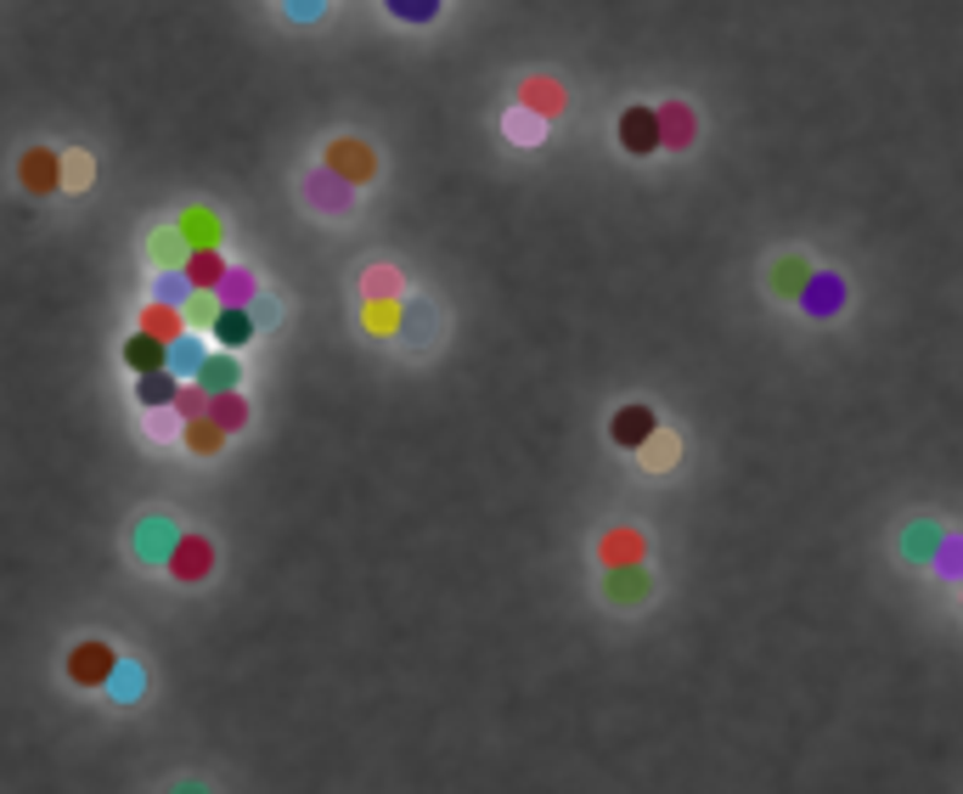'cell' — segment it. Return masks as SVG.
Masks as SVG:
<instances>
[{
	"instance_id": "obj_1",
	"label": "cell",
	"mask_w": 963,
	"mask_h": 794,
	"mask_svg": "<svg viewBox=\"0 0 963 794\" xmlns=\"http://www.w3.org/2000/svg\"><path fill=\"white\" fill-rule=\"evenodd\" d=\"M321 163H327V170H333L339 181H350L355 192L378 181V152L361 142V136H333V142L321 147Z\"/></svg>"
},
{
	"instance_id": "obj_2",
	"label": "cell",
	"mask_w": 963,
	"mask_h": 794,
	"mask_svg": "<svg viewBox=\"0 0 963 794\" xmlns=\"http://www.w3.org/2000/svg\"><path fill=\"white\" fill-rule=\"evenodd\" d=\"M298 192H305V204H310L316 215H333V220H344V215L355 209V186L339 181L333 170H327V163H321V170H310Z\"/></svg>"
},
{
	"instance_id": "obj_3",
	"label": "cell",
	"mask_w": 963,
	"mask_h": 794,
	"mask_svg": "<svg viewBox=\"0 0 963 794\" xmlns=\"http://www.w3.org/2000/svg\"><path fill=\"white\" fill-rule=\"evenodd\" d=\"M170 575L181 581V586H197V581H209L215 575V541L209 536H175V547H170Z\"/></svg>"
},
{
	"instance_id": "obj_4",
	"label": "cell",
	"mask_w": 963,
	"mask_h": 794,
	"mask_svg": "<svg viewBox=\"0 0 963 794\" xmlns=\"http://www.w3.org/2000/svg\"><path fill=\"white\" fill-rule=\"evenodd\" d=\"M845 300H851V288H845V277H840V271H812L806 293H801L794 305H801L812 321H834V316L845 310Z\"/></svg>"
},
{
	"instance_id": "obj_5",
	"label": "cell",
	"mask_w": 963,
	"mask_h": 794,
	"mask_svg": "<svg viewBox=\"0 0 963 794\" xmlns=\"http://www.w3.org/2000/svg\"><path fill=\"white\" fill-rule=\"evenodd\" d=\"M643 558H648V536L637 524H614V529L597 536V564L604 570H631V564H643Z\"/></svg>"
},
{
	"instance_id": "obj_6",
	"label": "cell",
	"mask_w": 963,
	"mask_h": 794,
	"mask_svg": "<svg viewBox=\"0 0 963 794\" xmlns=\"http://www.w3.org/2000/svg\"><path fill=\"white\" fill-rule=\"evenodd\" d=\"M519 108L541 113L552 124V119L570 113V90H563V80H552V74H524L519 80Z\"/></svg>"
},
{
	"instance_id": "obj_7",
	"label": "cell",
	"mask_w": 963,
	"mask_h": 794,
	"mask_svg": "<svg viewBox=\"0 0 963 794\" xmlns=\"http://www.w3.org/2000/svg\"><path fill=\"white\" fill-rule=\"evenodd\" d=\"M614 130H620V147L631 158H648V152L666 147V136H659V108H625Z\"/></svg>"
},
{
	"instance_id": "obj_8",
	"label": "cell",
	"mask_w": 963,
	"mask_h": 794,
	"mask_svg": "<svg viewBox=\"0 0 963 794\" xmlns=\"http://www.w3.org/2000/svg\"><path fill=\"white\" fill-rule=\"evenodd\" d=\"M17 181H23V192H35V197L62 192V152H51V147H28V152L17 158Z\"/></svg>"
},
{
	"instance_id": "obj_9",
	"label": "cell",
	"mask_w": 963,
	"mask_h": 794,
	"mask_svg": "<svg viewBox=\"0 0 963 794\" xmlns=\"http://www.w3.org/2000/svg\"><path fill=\"white\" fill-rule=\"evenodd\" d=\"M113 671H119V653H113L108 643H80V648L69 653V676H74L80 687H108Z\"/></svg>"
},
{
	"instance_id": "obj_10",
	"label": "cell",
	"mask_w": 963,
	"mask_h": 794,
	"mask_svg": "<svg viewBox=\"0 0 963 794\" xmlns=\"http://www.w3.org/2000/svg\"><path fill=\"white\" fill-rule=\"evenodd\" d=\"M659 136H666V152H693V142H699V113H693L687 102H659Z\"/></svg>"
},
{
	"instance_id": "obj_11",
	"label": "cell",
	"mask_w": 963,
	"mask_h": 794,
	"mask_svg": "<svg viewBox=\"0 0 963 794\" xmlns=\"http://www.w3.org/2000/svg\"><path fill=\"white\" fill-rule=\"evenodd\" d=\"M654 428H659L654 406L631 401V406H620V412H614V423H609V440H614V445H625V451H643Z\"/></svg>"
},
{
	"instance_id": "obj_12",
	"label": "cell",
	"mask_w": 963,
	"mask_h": 794,
	"mask_svg": "<svg viewBox=\"0 0 963 794\" xmlns=\"http://www.w3.org/2000/svg\"><path fill=\"white\" fill-rule=\"evenodd\" d=\"M142 333L163 339V344H175L181 333H192V321H186V305H170V300H147L142 305Z\"/></svg>"
},
{
	"instance_id": "obj_13",
	"label": "cell",
	"mask_w": 963,
	"mask_h": 794,
	"mask_svg": "<svg viewBox=\"0 0 963 794\" xmlns=\"http://www.w3.org/2000/svg\"><path fill=\"white\" fill-rule=\"evenodd\" d=\"M124 367L136 372V378H147V372H163V367H170V344H163V339H153V333H142V327H136V333L124 339Z\"/></svg>"
},
{
	"instance_id": "obj_14",
	"label": "cell",
	"mask_w": 963,
	"mask_h": 794,
	"mask_svg": "<svg viewBox=\"0 0 963 794\" xmlns=\"http://www.w3.org/2000/svg\"><path fill=\"white\" fill-rule=\"evenodd\" d=\"M806 282H812V259H806V254H778V259H772L767 288L778 293V300H801Z\"/></svg>"
},
{
	"instance_id": "obj_15",
	"label": "cell",
	"mask_w": 963,
	"mask_h": 794,
	"mask_svg": "<svg viewBox=\"0 0 963 794\" xmlns=\"http://www.w3.org/2000/svg\"><path fill=\"white\" fill-rule=\"evenodd\" d=\"M254 310H237V305H220L215 310V321H209V339L220 344V350H243L248 339H254Z\"/></svg>"
},
{
	"instance_id": "obj_16",
	"label": "cell",
	"mask_w": 963,
	"mask_h": 794,
	"mask_svg": "<svg viewBox=\"0 0 963 794\" xmlns=\"http://www.w3.org/2000/svg\"><path fill=\"white\" fill-rule=\"evenodd\" d=\"M225 271H231V265H225V254H220V248H192V254H186V265H181V277H186L197 293H215V288L225 282Z\"/></svg>"
},
{
	"instance_id": "obj_17",
	"label": "cell",
	"mask_w": 963,
	"mask_h": 794,
	"mask_svg": "<svg viewBox=\"0 0 963 794\" xmlns=\"http://www.w3.org/2000/svg\"><path fill=\"white\" fill-rule=\"evenodd\" d=\"M175 225H181V237H186L192 248H220V237H225L220 215H215V209H204V204H192V209H186Z\"/></svg>"
},
{
	"instance_id": "obj_18",
	"label": "cell",
	"mask_w": 963,
	"mask_h": 794,
	"mask_svg": "<svg viewBox=\"0 0 963 794\" xmlns=\"http://www.w3.org/2000/svg\"><path fill=\"white\" fill-rule=\"evenodd\" d=\"M648 591H654L648 570H643V564H631V570H609V586H604V598H609V603H625V609H631V603H643Z\"/></svg>"
},
{
	"instance_id": "obj_19",
	"label": "cell",
	"mask_w": 963,
	"mask_h": 794,
	"mask_svg": "<svg viewBox=\"0 0 963 794\" xmlns=\"http://www.w3.org/2000/svg\"><path fill=\"white\" fill-rule=\"evenodd\" d=\"M186 254H192V243L181 237V225H163V231H153V243H147V259L158 265V271H181V265H186Z\"/></svg>"
},
{
	"instance_id": "obj_20",
	"label": "cell",
	"mask_w": 963,
	"mask_h": 794,
	"mask_svg": "<svg viewBox=\"0 0 963 794\" xmlns=\"http://www.w3.org/2000/svg\"><path fill=\"white\" fill-rule=\"evenodd\" d=\"M502 136H508L513 147H541V142H547V119L513 102V108H508V119H502Z\"/></svg>"
},
{
	"instance_id": "obj_21",
	"label": "cell",
	"mask_w": 963,
	"mask_h": 794,
	"mask_svg": "<svg viewBox=\"0 0 963 794\" xmlns=\"http://www.w3.org/2000/svg\"><path fill=\"white\" fill-rule=\"evenodd\" d=\"M254 293H259V277L248 271V265H231L225 282L215 288V300H220V305H237V310H248V305H254Z\"/></svg>"
},
{
	"instance_id": "obj_22",
	"label": "cell",
	"mask_w": 963,
	"mask_h": 794,
	"mask_svg": "<svg viewBox=\"0 0 963 794\" xmlns=\"http://www.w3.org/2000/svg\"><path fill=\"white\" fill-rule=\"evenodd\" d=\"M204 417H209V423H220L225 435H237V428L248 423V401H243L237 389H220V394H209V412H204Z\"/></svg>"
},
{
	"instance_id": "obj_23",
	"label": "cell",
	"mask_w": 963,
	"mask_h": 794,
	"mask_svg": "<svg viewBox=\"0 0 963 794\" xmlns=\"http://www.w3.org/2000/svg\"><path fill=\"white\" fill-rule=\"evenodd\" d=\"M637 456H643V468H648V474H666V468H676V456H682V440H676V435H666V428H654V435H648V445H643Z\"/></svg>"
},
{
	"instance_id": "obj_24",
	"label": "cell",
	"mask_w": 963,
	"mask_h": 794,
	"mask_svg": "<svg viewBox=\"0 0 963 794\" xmlns=\"http://www.w3.org/2000/svg\"><path fill=\"white\" fill-rule=\"evenodd\" d=\"M941 541H947V536H941V524H929V518H924V524H913V529H907V541H902V552L913 558V564H936V552H941Z\"/></svg>"
},
{
	"instance_id": "obj_25",
	"label": "cell",
	"mask_w": 963,
	"mask_h": 794,
	"mask_svg": "<svg viewBox=\"0 0 963 794\" xmlns=\"http://www.w3.org/2000/svg\"><path fill=\"white\" fill-rule=\"evenodd\" d=\"M175 389H181V383H175V372L163 367V372H147V378L136 383V401L158 412V406H175Z\"/></svg>"
},
{
	"instance_id": "obj_26",
	"label": "cell",
	"mask_w": 963,
	"mask_h": 794,
	"mask_svg": "<svg viewBox=\"0 0 963 794\" xmlns=\"http://www.w3.org/2000/svg\"><path fill=\"white\" fill-rule=\"evenodd\" d=\"M361 321H367V333H378V339L401 333V300H367V310H361Z\"/></svg>"
},
{
	"instance_id": "obj_27",
	"label": "cell",
	"mask_w": 963,
	"mask_h": 794,
	"mask_svg": "<svg viewBox=\"0 0 963 794\" xmlns=\"http://www.w3.org/2000/svg\"><path fill=\"white\" fill-rule=\"evenodd\" d=\"M197 383H204L209 394L237 389V361H231V355H204V367H197Z\"/></svg>"
},
{
	"instance_id": "obj_28",
	"label": "cell",
	"mask_w": 963,
	"mask_h": 794,
	"mask_svg": "<svg viewBox=\"0 0 963 794\" xmlns=\"http://www.w3.org/2000/svg\"><path fill=\"white\" fill-rule=\"evenodd\" d=\"M204 339H192V333H181L175 344H170V372H186V378H197V367H204Z\"/></svg>"
},
{
	"instance_id": "obj_29",
	"label": "cell",
	"mask_w": 963,
	"mask_h": 794,
	"mask_svg": "<svg viewBox=\"0 0 963 794\" xmlns=\"http://www.w3.org/2000/svg\"><path fill=\"white\" fill-rule=\"evenodd\" d=\"M220 440H225V428H220V423H209V417H192V423H186V451H197V456H215V451H220Z\"/></svg>"
},
{
	"instance_id": "obj_30",
	"label": "cell",
	"mask_w": 963,
	"mask_h": 794,
	"mask_svg": "<svg viewBox=\"0 0 963 794\" xmlns=\"http://www.w3.org/2000/svg\"><path fill=\"white\" fill-rule=\"evenodd\" d=\"M383 12L401 23H435L446 12V0H383Z\"/></svg>"
},
{
	"instance_id": "obj_31",
	"label": "cell",
	"mask_w": 963,
	"mask_h": 794,
	"mask_svg": "<svg viewBox=\"0 0 963 794\" xmlns=\"http://www.w3.org/2000/svg\"><path fill=\"white\" fill-rule=\"evenodd\" d=\"M361 293H367V300H401V271H394V265H373V271L361 277Z\"/></svg>"
},
{
	"instance_id": "obj_32",
	"label": "cell",
	"mask_w": 963,
	"mask_h": 794,
	"mask_svg": "<svg viewBox=\"0 0 963 794\" xmlns=\"http://www.w3.org/2000/svg\"><path fill=\"white\" fill-rule=\"evenodd\" d=\"M90 175H96L90 152H62V192H85Z\"/></svg>"
},
{
	"instance_id": "obj_33",
	"label": "cell",
	"mask_w": 963,
	"mask_h": 794,
	"mask_svg": "<svg viewBox=\"0 0 963 794\" xmlns=\"http://www.w3.org/2000/svg\"><path fill=\"white\" fill-rule=\"evenodd\" d=\"M204 412H209V389L197 383V378H192V383H181V389H175V417H181V423H192V417H204Z\"/></svg>"
},
{
	"instance_id": "obj_34",
	"label": "cell",
	"mask_w": 963,
	"mask_h": 794,
	"mask_svg": "<svg viewBox=\"0 0 963 794\" xmlns=\"http://www.w3.org/2000/svg\"><path fill=\"white\" fill-rule=\"evenodd\" d=\"M192 293H197V288H192V282H186L181 271H163V277H158V288H153V300H170V305H186V300H192Z\"/></svg>"
},
{
	"instance_id": "obj_35",
	"label": "cell",
	"mask_w": 963,
	"mask_h": 794,
	"mask_svg": "<svg viewBox=\"0 0 963 794\" xmlns=\"http://www.w3.org/2000/svg\"><path fill=\"white\" fill-rule=\"evenodd\" d=\"M215 310H220L215 293H192V300H186V321H192V327H209V321H215Z\"/></svg>"
},
{
	"instance_id": "obj_36",
	"label": "cell",
	"mask_w": 963,
	"mask_h": 794,
	"mask_svg": "<svg viewBox=\"0 0 963 794\" xmlns=\"http://www.w3.org/2000/svg\"><path fill=\"white\" fill-rule=\"evenodd\" d=\"M936 570H941V575H963V541H958V536H947V541H941V552H936Z\"/></svg>"
},
{
	"instance_id": "obj_37",
	"label": "cell",
	"mask_w": 963,
	"mask_h": 794,
	"mask_svg": "<svg viewBox=\"0 0 963 794\" xmlns=\"http://www.w3.org/2000/svg\"><path fill=\"white\" fill-rule=\"evenodd\" d=\"M108 687H113V699H136V687H142V682H136V665H130V671H124V665H119V671H113V682H108Z\"/></svg>"
},
{
	"instance_id": "obj_38",
	"label": "cell",
	"mask_w": 963,
	"mask_h": 794,
	"mask_svg": "<svg viewBox=\"0 0 963 794\" xmlns=\"http://www.w3.org/2000/svg\"><path fill=\"white\" fill-rule=\"evenodd\" d=\"M321 7H327V0H288L293 17H321Z\"/></svg>"
}]
</instances>
